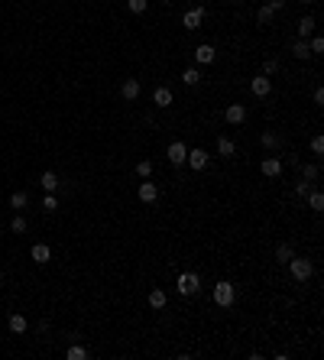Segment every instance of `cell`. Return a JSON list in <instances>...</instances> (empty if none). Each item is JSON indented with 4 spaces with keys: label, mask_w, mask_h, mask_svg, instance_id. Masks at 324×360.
Instances as JSON below:
<instances>
[{
    "label": "cell",
    "mask_w": 324,
    "mask_h": 360,
    "mask_svg": "<svg viewBox=\"0 0 324 360\" xmlns=\"http://www.w3.org/2000/svg\"><path fill=\"white\" fill-rule=\"evenodd\" d=\"M233 302H237V289H233V283H227V279L214 283V305H221V309H230Z\"/></svg>",
    "instance_id": "6da1fadb"
},
{
    "label": "cell",
    "mask_w": 324,
    "mask_h": 360,
    "mask_svg": "<svg viewBox=\"0 0 324 360\" xmlns=\"http://www.w3.org/2000/svg\"><path fill=\"white\" fill-rule=\"evenodd\" d=\"M288 269H292L295 283H308V279L314 276V263L305 260V257H292V260H288Z\"/></svg>",
    "instance_id": "7a4b0ae2"
},
{
    "label": "cell",
    "mask_w": 324,
    "mask_h": 360,
    "mask_svg": "<svg viewBox=\"0 0 324 360\" xmlns=\"http://www.w3.org/2000/svg\"><path fill=\"white\" fill-rule=\"evenodd\" d=\"M175 289H179V295H195L198 289H201V276L198 273H179Z\"/></svg>",
    "instance_id": "3957f363"
},
{
    "label": "cell",
    "mask_w": 324,
    "mask_h": 360,
    "mask_svg": "<svg viewBox=\"0 0 324 360\" xmlns=\"http://www.w3.org/2000/svg\"><path fill=\"white\" fill-rule=\"evenodd\" d=\"M165 156H169V162H172V165H185L188 146L182 143V140H175V143H169V149H165Z\"/></svg>",
    "instance_id": "277c9868"
},
{
    "label": "cell",
    "mask_w": 324,
    "mask_h": 360,
    "mask_svg": "<svg viewBox=\"0 0 324 360\" xmlns=\"http://www.w3.org/2000/svg\"><path fill=\"white\" fill-rule=\"evenodd\" d=\"M185 162H188V165H191V169H195V172H201V169H208V162H211V156H208L204 149H188Z\"/></svg>",
    "instance_id": "5b68a950"
},
{
    "label": "cell",
    "mask_w": 324,
    "mask_h": 360,
    "mask_svg": "<svg viewBox=\"0 0 324 360\" xmlns=\"http://www.w3.org/2000/svg\"><path fill=\"white\" fill-rule=\"evenodd\" d=\"M224 120L227 124H243V120H247V107H243V104H227V110H224Z\"/></svg>",
    "instance_id": "8992f818"
},
{
    "label": "cell",
    "mask_w": 324,
    "mask_h": 360,
    "mask_svg": "<svg viewBox=\"0 0 324 360\" xmlns=\"http://www.w3.org/2000/svg\"><path fill=\"white\" fill-rule=\"evenodd\" d=\"M214 59H217V49L208 46V42H201V46L195 49V62H198V65H211Z\"/></svg>",
    "instance_id": "52a82bcc"
},
{
    "label": "cell",
    "mask_w": 324,
    "mask_h": 360,
    "mask_svg": "<svg viewBox=\"0 0 324 360\" xmlns=\"http://www.w3.org/2000/svg\"><path fill=\"white\" fill-rule=\"evenodd\" d=\"M201 20H204V7H195V10H188L182 16V26H185V30H198Z\"/></svg>",
    "instance_id": "ba28073f"
},
{
    "label": "cell",
    "mask_w": 324,
    "mask_h": 360,
    "mask_svg": "<svg viewBox=\"0 0 324 360\" xmlns=\"http://www.w3.org/2000/svg\"><path fill=\"white\" fill-rule=\"evenodd\" d=\"M250 91L256 94V98H266V94L273 91V81H269L266 75H259V78H253V81H250Z\"/></svg>",
    "instance_id": "9c48e42d"
},
{
    "label": "cell",
    "mask_w": 324,
    "mask_h": 360,
    "mask_svg": "<svg viewBox=\"0 0 324 360\" xmlns=\"http://www.w3.org/2000/svg\"><path fill=\"white\" fill-rule=\"evenodd\" d=\"M156 198H159V185H156V182H139V201L153 205Z\"/></svg>",
    "instance_id": "30bf717a"
},
{
    "label": "cell",
    "mask_w": 324,
    "mask_h": 360,
    "mask_svg": "<svg viewBox=\"0 0 324 360\" xmlns=\"http://www.w3.org/2000/svg\"><path fill=\"white\" fill-rule=\"evenodd\" d=\"M262 175H266V179H279V175H282V159H276V156L262 159Z\"/></svg>",
    "instance_id": "8fae6325"
},
{
    "label": "cell",
    "mask_w": 324,
    "mask_h": 360,
    "mask_svg": "<svg viewBox=\"0 0 324 360\" xmlns=\"http://www.w3.org/2000/svg\"><path fill=\"white\" fill-rule=\"evenodd\" d=\"M120 94H124V101H136L139 98V81H136V78H124Z\"/></svg>",
    "instance_id": "7c38bea8"
},
{
    "label": "cell",
    "mask_w": 324,
    "mask_h": 360,
    "mask_svg": "<svg viewBox=\"0 0 324 360\" xmlns=\"http://www.w3.org/2000/svg\"><path fill=\"white\" fill-rule=\"evenodd\" d=\"M153 104H156V107H169V104H172V91H169V88H156V91H153Z\"/></svg>",
    "instance_id": "4fadbf2b"
},
{
    "label": "cell",
    "mask_w": 324,
    "mask_h": 360,
    "mask_svg": "<svg viewBox=\"0 0 324 360\" xmlns=\"http://www.w3.org/2000/svg\"><path fill=\"white\" fill-rule=\"evenodd\" d=\"M30 257L36 260V263H49L52 260V250L46 247V243H33V250H30Z\"/></svg>",
    "instance_id": "5bb4252c"
},
{
    "label": "cell",
    "mask_w": 324,
    "mask_h": 360,
    "mask_svg": "<svg viewBox=\"0 0 324 360\" xmlns=\"http://www.w3.org/2000/svg\"><path fill=\"white\" fill-rule=\"evenodd\" d=\"M233 153H237V146H233V140H227V136H217V156H224V159H230Z\"/></svg>",
    "instance_id": "9a60e30c"
},
{
    "label": "cell",
    "mask_w": 324,
    "mask_h": 360,
    "mask_svg": "<svg viewBox=\"0 0 324 360\" xmlns=\"http://www.w3.org/2000/svg\"><path fill=\"white\" fill-rule=\"evenodd\" d=\"M7 328H10V331H13V335H23V331H26V328H30V321H26V318H23V315H20V312H16V315H10V321H7Z\"/></svg>",
    "instance_id": "2e32d148"
},
{
    "label": "cell",
    "mask_w": 324,
    "mask_h": 360,
    "mask_svg": "<svg viewBox=\"0 0 324 360\" xmlns=\"http://www.w3.org/2000/svg\"><path fill=\"white\" fill-rule=\"evenodd\" d=\"M292 56H295V59H302V62H305V59H311L308 39H295V42H292Z\"/></svg>",
    "instance_id": "e0dca14e"
},
{
    "label": "cell",
    "mask_w": 324,
    "mask_h": 360,
    "mask_svg": "<svg viewBox=\"0 0 324 360\" xmlns=\"http://www.w3.org/2000/svg\"><path fill=\"white\" fill-rule=\"evenodd\" d=\"M314 36V16H302L299 20V39H308Z\"/></svg>",
    "instance_id": "ac0fdd59"
},
{
    "label": "cell",
    "mask_w": 324,
    "mask_h": 360,
    "mask_svg": "<svg viewBox=\"0 0 324 360\" xmlns=\"http://www.w3.org/2000/svg\"><path fill=\"white\" fill-rule=\"evenodd\" d=\"M262 146H266V149H279V146H282V136H279L276 130H266V133H262Z\"/></svg>",
    "instance_id": "d6986e66"
},
{
    "label": "cell",
    "mask_w": 324,
    "mask_h": 360,
    "mask_svg": "<svg viewBox=\"0 0 324 360\" xmlns=\"http://www.w3.org/2000/svg\"><path fill=\"white\" fill-rule=\"evenodd\" d=\"M292 257H295V247H292V243H279V247H276V260H279V263H288Z\"/></svg>",
    "instance_id": "ffe728a7"
},
{
    "label": "cell",
    "mask_w": 324,
    "mask_h": 360,
    "mask_svg": "<svg viewBox=\"0 0 324 360\" xmlns=\"http://www.w3.org/2000/svg\"><path fill=\"white\" fill-rule=\"evenodd\" d=\"M182 85H188V88L201 85V72L198 68H185V72H182Z\"/></svg>",
    "instance_id": "44dd1931"
},
{
    "label": "cell",
    "mask_w": 324,
    "mask_h": 360,
    "mask_svg": "<svg viewBox=\"0 0 324 360\" xmlns=\"http://www.w3.org/2000/svg\"><path fill=\"white\" fill-rule=\"evenodd\" d=\"M39 185L46 188V191H55V188H58V175H55V172H42Z\"/></svg>",
    "instance_id": "7402d4cb"
},
{
    "label": "cell",
    "mask_w": 324,
    "mask_h": 360,
    "mask_svg": "<svg viewBox=\"0 0 324 360\" xmlns=\"http://www.w3.org/2000/svg\"><path fill=\"white\" fill-rule=\"evenodd\" d=\"M165 302H169V298H165L162 289H150V305L153 309H165Z\"/></svg>",
    "instance_id": "603a6c76"
},
{
    "label": "cell",
    "mask_w": 324,
    "mask_h": 360,
    "mask_svg": "<svg viewBox=\"0 0 324 360\" xmlns=\"http://www.w3.org/2000/svg\"><path fill=\"white\" fill-rule=\"evenodd\" d=\"M273 16H276V10H273V7H259V13H256V23L259 26H269V23H273Z\"/></svg>",
    "instance_id": "cb8c5ba5"
},
{
    "label": "cell",
    "mask_w": 324,
    "mask_h": 360,
    "mask_svg": "<svg viewBox=\"0 0 324 360\" xmlns=\"http://www.w3.org/2000/svg\"><path fill=\"white\" fill-rule=\"evenodd\" d=\"M308 208L311 211H324V195L321 191H308Z\"/></svg>",
    "instance_id": "d4e9b609"
},
{
    "label": "cell",
    "mask_w": 324,
    "mask_h": 360,
    "mask_svg": "<svg viewBox=\"0 0 324 360\" xmlns=\"http://www.w3.org/2000/svg\"><path fill=\"white\" fill-rule=\"evenodd\" d=\"M65 357H68V360H87V350H84L81 344H72V347L65 350Z\"/></svg>",
    "instance_id": "484cf974"
},
{
    "label": "cell",
    "mask_w": 324,
    "mask_h": 360,
    "mask_svg": "<svg viewBox=\"0 0 324 360\" xmlns=\"http://www.w3.org/2000/svg\"><path fill=\"white\" fill-rule=\"evenodd\" d=\"M26 201H30V195H26V191H13V195H10V208H16V211H20V208H26Z\"/></svg>",
    "instance_id": "4316f807"
},
{
    "label": "cell",
    "mask_w": 324,
    "mask_h": 360,
    "mask_svg": "<svg viewBox=\"0 0 324 360\" xmlns=\"http://www.w3.org/2000/svg\"><path fill=\"white\" fill-rule=\"evenodd\" d=\"M302 182H318V165H302Z\"/></svg>",
    "instance_id": "83f0119b"
},
{
    "label": "cell",
    "mask_w": 324,
    "mask_h": 360,
    "mask_svg": "<svg viewBox=\"0 0 324 360\" xmlns=\"http://www.w3.org/2000/svg\"><path fill=\"white\" fill-rule=\"evenodd\" d=\"M42 208H46V214H52V211H58V198L52 195V191H46V198H42Z\"/></svg>",
    "instance_id": "f1b7e54d"
},
{
    "label": "cell",
    "mask_w": 324,
    "mask_h": 360,
    "mask_svg": "<svg viewBox=\"0 0 324 360\" xmlns=\"http://www.w3.org/2000/svg\"><path fill=\"white\" fill-rule=\"evenodd\" d=\"M136 175H139V179H150V175H153V162H150V159L136 162Z\"/></svg>",
    "instance_id": "f546056e"
},
{
    "label": "cell",
    "mask_w": 324,
    "mask_h": 360,
    "mask_svg": "<svg viewBox=\"0 0 324 360\" xmlns=\"http://www.w3.org/2000/svg\"><path fill=\"white\" fill-rule=\"evenodd\" d=\"M10 231H13V234H26V217H23V214H16L13 221H10Z\"/></svg>",
    "instance_id": "4dcf8cb0"
},
{
    "label": "cell",
    "mask_w": 324,
    "mask_h": 360,
    "mask_svg": "<svg viewBox=\"0 0 324 360\" xmlns=\"http://www.w3.org/2000/svg\"><path fill=\"white\" fill-rule=\"evenodd\" d=\"M127 7L133 13H146V7H150V0H127Z\"/></svg>",
    "instance_id": "1f68e13d"
},
{
    "label": "cell",
    "mask_w": 324,
    "mask_h": 360,
    "mask_svg": "<svg viewBox=\"0 0 324 360\" xmlns=\"http://www.w3.org/2000/svg\"><path fill=\"white\" fill-rule=\"evenodd\" d=\"M308 49H311V56H318V52H324V39H321V36H311Z\"/></svg>",
    "instance_id": "d6a6232c"
},
{
    "label": "cell",
    "mask_w": 324,
    "mask_h": 360,
    "mask_svg": "<svg viewBox=\"0 0 324 360\" xmlns=\"http://www.w3.org/2000/svg\"><path fill=\"white\" fill-rule=\"evenodd\" d=\"M311 153H314V156H321V153H324V140H321V136H314V140H311Z\"/></svg>",
    "instance_id": "836d02e7"
},
{
    "label": "cell",
    "mask_w": 324,
    "mask_h": 360,
    "mask_svg": "<svg viewBox=\"0 0 324 360\" xmlns=\"http://www.w3.org/2000/svg\"><path fill=\"white\" fill-rule=\"evenodd\" d=\"M276 68H279V62H276V59H266V65H262V72H266V75H273Z\"/></svg>",
    "instance_id": "e575fe53"
},
{
    "label": "cell",
    "mask_w": 324,
    "mask_h": 360,
    "mask_svg": "<svg viewBox=\"0 0 324 360\" xmlns=\"http://www.w3.org/2000/svg\"><path fill=\"white\" fill-rule=\"evenodd\" d=\"M295 191H299V195L305 198V195H308V191H311V182H299V185H295Z\"/></svg>",
    "instance_id": "d590c367"
},
{
    "label": "cell",
    "mask_w": 324,
    "mask_h": 360,
    "mask_svg": "<svg viewBox=\"0 0 324 360\" xmlns=\"http://www.w3.org/2000/svg\"><path fill=\"white\" fill-rule=\"evenodd\" d=\"M269 7H273V10L279 13V10H282V7H285V0H269Z\"/></svg>",
    "instance_id": "8d00e7d4"
},
{
    "label": "cell",
    "mask_w": 324,
    "mask_h": 360,
    "mask_svg": "<svg viewBox=\"0 0 324 360\" xmlns=\"http://www.w3.org/2000/svg\"><path fill=\"white\" fill-rule=\"evenodd\" d=\"M305 4H314V0H305Z\"/></svg>",
    "instance_id": "74e56055"
},
{
    "label": "cell",
    "mask_w": 324,
    "mask_h": 360,
    "mask_svg": "<svg viewBox=\"0 0 324 360\" xmlns=\"http://www.w3.org/2000/svg\"><path fill=\"white\" fill-rule=\"evenodd\" d=\"M162 4H172V0H162Z\"/></svg>",
    "instance_id": "f35d334b"
},
{
    "label": "cell",
    "mask_w": 324,
    "mask_h": 360,
    "mask_svg": "<svg viewBox=\"0 0 324 360\" xmlns=\"http://www.w3.org/2000/svg\"><path fill=\"white\" fill-rule=\"evenodd\" d=\"M233 4H240V0H233Z\"/></svg>",
    "instance_id": "ab89813d"
}]
</instances>
